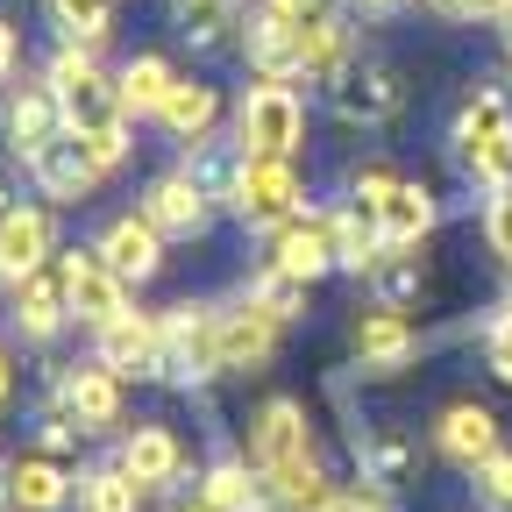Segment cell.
I'll use <instances>...</instances> for the list:
<instances>
[{
  "label": "cell",
  "mask_w": 512,
  "mask_h": 512,
  "mask_svg": "<svg viewBox=\"0 0 512 512\" xmlns=\"http://www.w3.org/2000/svg\"><path fill=\"white\" fill-rule=\"evenodd\" d=\"M43 79H50V93H57L64 128H72V136L93 150V164L114 178V171L128 164V150H136V121H128L121 86H114V72H107V64H100V50L57 43V50L43 57Z\"/></svg>",
  "instance_id": "1"
},
{
  "label": "cell",
  "mask_w": 512,
  "mask_h": 512,
  "mask_svg": "<svg viewBox=\"0 0 512 512\" xmlns=\"http://www.w3.org/2000/svg\"><path fill=\"white\" fill-rule=\"evenodd\" d=\"M349 207L377 221V235L392 242V249H420L441 221V200H434V185L427 178H406L392 164H356L349 171Z\"/></svg>",
  "instance_id": "2"
},
{
  "label": "cell",
  "mask_w": 512,
  "mask_h": 512,
  "mask_svg": "<svg viewBox=\"0 0 512 512\" xmlns=\"http://www.w3.org/2000/svg\"><path fill=\"white\" fill-rule=\"evenodd\" d=\"M448 150H456L463 178L484 185V192H505L512 185V100L498 86H477L456 121H448Z\"/></svg>",
  "instance_id": "3"
},
{
  "label": "cell",
  "mask_w": 512,
  "mask_h": 512,
  "mask_svg": "<svg viewBox=\"0 0 512 512\" xmlns=\"http://www.w3.org/2000/svg\"><path fill=\"white\" fill-rule=\"evenodd\" d=\"M228 143L242 157H299L306 150V100L285 79H249L228 107Z\"/></svg>",
  "instance_id": "4"
},
{
  "label": "cell",
  "mask_w": 512,
  "mask_h": 512,
  "mask_svg": "<svg viewBox=\"0 0 512 512\" xmlns=\"http://www.w3.org/2000/svg\"><path fill=\"white\" fill-rule=\"evenodd\" d=\"M214 377H221V299L164 306V384L207 392Z\"/></svg>",
  "instance_id": "5"
},
{
  "label": "cell",
  "mask_w": 512,
  "mask_h": 512,
  "mask_svg": "<svg viewBox=\"0 0 512 512\" xmlns=\"http://www.w3.org/2000/svg\"><path fill=\"white\" fill-rule=\"evenodd\" d=\"M313 200H306V171H299V157H242V171H235V200H228V214L242 221V228H256V235H271V228H285L292 214H306Z\"/></svg>",
  "instance_id": "6"
},
{
  "label": "cell",
  "mask_w": 512,
  "mask_h": 512,
  "mask_svg": "<svg viewBox=\"0 0 512 512\" xmlns=\"http://www.w3.org/2000/svg\"><path fill=\"white\" fill-rule=\"evenodd\" d=\"M427 349V328L413 306H356L349 320V356H356V377H399L413 356Z\"/></svg>",
  "instance_id": "7"
},
{
  "label": "cell",
  "mask_w": 512,
  "mask_h": 512,
  "mask_svg": "<svg viewBox=\"0 0 512 512\" xmlns=\"http://www.w3.org/2000/svg\"><path fill=\"white\" fill-rule=\"evenodd\" d=\"M50 406L64 420H79L86 441L93 434H114L121 427V406H128V384L100 363V356H79V363H50Z\"/></svg>",
  "instance_id": "8"
},
{
  "label": "cell",
  "mask_w": 512,
  "mask_h": 512,
  "mask_svg": "<svg viewBox=\"0 0 512 512\" xmlns=\"http://www.w3.org/2000/svg\"><path fill=\"white\" fill-rule=\"evenodd\" d=\"M328 107H335V121H349V128H384V121L406 107L399 64H392V57H377V50H356V64L328 86Z\"/></svg>",
  "instance_id": "9"
},
{
  "label": "cell",
  "mask_w": 512,
  "mask_h": 512,
  "mask_svg": "<svg viewBox=\"0 0 512 512\" xmlns=\"http://www.w3.org/2000/svg\"><path fill=\"white\" fill-rule=\"evenodd\" d=\"M22 171H29V185H36V200H43V207H57V214L86 207L93 192L107 185V171L93 164V150H86V143L72 136V128H64L57 143H43V150H36V157H29Z\"/></svg>",
  "instance_id": "10"
},
{
  "label": "cell",
  "mask_w": 512,
  "mask_h": 512,
  "mask_svg": "<svg viewBox=\"0 0 512 512\" xmlns=\"http://www.w3.org/2000/svg\"><path fill=\"white\" fill-rule=\"evenodd\" d=\"M157 228H164V242H200L207 228H214V214H221V200L192 178L185 164H164L150 185H143V200H136Z\"/></svg>",
  "instance_id": "11"
},
{
  "label": "cell",
  "mask_w": 512,
  "mask_h": 512,
  "mask_svg": "<svg viewBox=\"0 0 512 512\" xmlns=\"http://www.w3.org/2000/svg\"><path fill=\"white\" fill-rule=\"evenodd\" d=\"M8 320H15V335L36 342V349H50L64 328H72V278H64V256H50L43 271L8 285Z\"/></svg>",
  "instance_id": "12"
},
{
  "label": "cell",
  "mask_w": 512,
  "mask_h": 512,
  "mask_svg": "<svg viewBox=\"0 0 512 512\" xmlns=\"http://www.w3.org/2000/svg\"><path fill=\"white\" fill-rule=\"evenodd\" d=\"M264 271H285V278H306V285L328 278L335 271V207H306L285 228H271L264 235Z\"/></svg>",
  "instance_id": "13"
},
{
  "label": "cell",
  "mask_w": 512,
  "mask_h": 512,
  "mask_svg": "<svg viewBox=\"0 0 512 512\" xmlns=\"http://www.w3.org/2000/svg\"><path fill=\"white\" fill-rule=\"evenodd\" d=\"M93 356H100L121 384H150V377H164V313L128 306L121 320H107V328L93 335Z\"/></svg>",
  "instance_id": "14"
},
{
  "label": "cell",
  "mask_w": 512,
  "mask_h": 512,
  "mask_svg": "<svg viewBox=\"0 0 512 512\" xmlns=\"http://www.w3.org/2000/svg\"><path fill=\"white\" fill-rule=\"evenodd\" d=\"M64 278H72V328H86V335H100L107 320H121L128 306H136V285H128L93 242L64 249Z\"/></svg>",
  "instance_id": "15"
},
{
  "label": "cell",
  "mask_w": 512,
  "mask_h": 512,
  "mask_svg": "<svg viewBox=\"0 0 512 512\" xmlns=\"http://www.w3.org/2000/svg\"><path fill=\"white\" fill-rule=\"evenodd\" d=\"M285 349V320H271L249 292L221 299V377H256Z\"/></svg>",
  "instance_id": "16"
},
{
  "label": "cell",
  "mask_w": 512,
  "mask_h": 512,
  "mask_svg": "<svg viewBox=\"0 0 512 512\" xmlns=\"http://www.w3.org/2000/svg\"><path fill=\"white\" fill-rule=\"evenodd\" d=\"M306 448H320V441H313L306 399H292V392H271L264 406L249 413V427H242V456H249L256 470H278V463L306 456Z\"/></svg>",
  "instance_id": "17"
},
{
  "label": "cell",
  "mask_w": 512,
  "mask_h": 512,
  "mask_svg": "<svg viewBox=\"0 0 512 512\" xmlns=\"http://www.w3.org/2000/svg\"><path fill=\"white\" fill-rule=\"evenodd\" d=\"M50 256H64V242H57V207L15 200L8 214H0V292H8L15 278H29V271H43Z\"/></svg>",
  "instance_id": "18"
},
{
  "label": "cell",
  "mask_w": 512,
  "mask_h": 512,
  "mask_svg": "<svg viewBox=\"0 0 512 512\" xmlns=\"http://www.w3.org/2000/svg\"><path fill=\"white\" fill-rule=\"evenodd\" d=\"M64 136V114H57V93H50V79L36 72V79H15L8 86V100H0V143H8V157L15 164H29L43 143H57Z\"/></svg>",
  "instance_id": "19"
},
{
  "label": "cell",
  "mask_w": 512,
  "mask_h": 512,
  "mask_svg": "<svg viewBox=\"0 0 512 512\" xmlns=\"http://www.w3.org/2000/svg\"><path fill=\"white\" fill-rule=\"evenodd\" d=\"M505 448V434H498V413L491 406H477V399H456V406H441V420H434V456L448 463V470H484L491 456Z\"/></svg>",
  "instance_id": "20"
},
{
  "label": "cell",
  "mask_w": 512,
  "mask_h": 512,
  "mask_svg": "<svg viewBox=\"0 0 512 512\" xmlns=\"http://www.w3.org/2000/svg\"><path fill=\"white\" fill-rule=\"evenodd\" d=\"M114 463L136 477V484L150 491V505H157V498L185 477V441H178L164 420H143V427H128V434L114 441Z\"/></svg>",
  "instance_id": "21"
},
{
  "label": "cell",
  "mask_w": 512,
  "mask_h": 512,
  "mask_svg": "<svg viewBox=\"0 0 512 512\" xmlns=\"http://www.w3.org/2000/svg\"><path fill=\"white\" fill-rule=\"evenodd\" d=\"M93 249H100L107 264H114V271H121L128 285L143 292V285H150V278L164 271V249H171V242H164V228H157V221H150V214L136 207V214H114V221H107V228L93 235Z\"/></svg>",
  "instance_id": "22"
},
{
  "label": "cell",
  "mask_w": 512,
  "mask_h": 512,
  "mask_svg": "<svg viewBox=\"0 0 512 512\" xmlns=\"http://www.w3.org/2000/svg\"><path fill=\"white\" fill-rule=\"evenodd\" d=\"M79 491V470L43 456V448H22L8 456V512H64Z\"/></svg>",
  "instance_id": "23"
},
{
  "label": "cell",
  "mask_w": 512,
  "mask_h": 512,
  "mask_svg": "<svg viewBox=\"0 0 512 512\" xmlns=\"http://www.w3.org/2000/svg\"><path fill=\"white\" fill-rule=\"evenodd\" d=\"M356 50H363V36L349 29L342 8H335V15H320V22H306V29H299V79L328 93V86L349 72V64H356Z\"/></svg>",
  "instance_id": "24"
},
{
  "label": "cell",
  "mask_w": 512,
  "mask_h": 512,
  "mask_svg": "<svg viewBox=\"0 0 512 512\" xmlns=\"http://www.w3.org/2000/svg\"><path fill=\"white\" fill-rule=\"evenodd\" d=\"M221 121H228V100H221V86L214 79H178L171 86V100H164V114H157V128L185 150V143H207V136H221Z\"/></svg>",
  "instance_id": "25"
},
{
  "label": "cell",
  "mask_w": 512,
  "mask_h": 512,
  "mask_svg": "<svg viewBox=\"0 0 512 512\" xmlns=\"http://www.w3.org/2000/svg\"><path fill=\"white\" fill-rule=\"evenodd\" d=\"M178 79H185V72H178V64H171L164 50H136V57H121V64H114V86H121L128 121H157Z\"/></svg>",
  "instance_id": "26"
},
{
  "label": "cell",
  "mask_w": 512,
  "mask_h": 512,
  "mask_svg": "<svg viewBox=\"0 0 512 512\" xmlns=\"http://www.w3.org/2000/svg\"><path fill=\"white\" fill-rule=\"evenodd\" d=\"M200 498L214 512H271V484H264V470H256L242 448H228V456H214L200 470Z\"/></svg>",
  "instance_id": "27"
},
{
  "label": "cell",
  "mask_w": 512,
  "mask_h": 512,
  "mask_svg": "<svg viewBox=\"0 0 512 512\" xmlns=\"http://www.w3.org/2000/svg\"><path fill=\"white\" fill-rule=\"evenodd\" d=\"M264 484H271V512H320V505L342 491L320 448H306V456H292V463L264 470Z\"/></svg>",
  "instance_id": "28"
},
{
  "label": "cell",
  "mask_w": 512,
  "mask_h": 512,
  "mask_svg": "<svg viewBox=\"0 0 512 512\" xmlns=\"http://www.w3.org/2000/svg\"><path fill=\"white\" fill-rule=\"evenodd\" d=\"M413 470H420V441L406 427H363L356 434V477L399 491V484H413Z\"/></svg>",
  "instance_id": "29"
},
{
  "label": "cell",
  "mask_w": 512,
  "mask_h": 512,
  "mask_svg": "<svg viewBox=\"0 0 512 512\" xmlns=\"http://www.w3.org/2000/svg\"><path fill=\"white\" fill-rule=\"evenodd\" d=\"M178 8V36L192 43V50H228V43H242V8L249 0H171Z\"/></svg>",
  "instance_id": "30"
},
{
  "label": "cell",
  "mask_w": 512,
  "mask_h": 512,
  "mask_svg": "<svg viewBox=\"0 0 512 512\" xmlns=\"http://www.w3.org/2000/svg\"><path fill=\"white\" fill-rule=\"evenodd\" d=\"M72 505L79 512H150V491L128 477L114 456L107 463H93V470H79V491H72Z\"/></svg>",
  "instance_id": "31"
},
{
  "label": "cell",
  "mask_w": 512,
  "mask_h": 512,
  "mask_svg": "<svg viewBox=\"0 0 512 512\" xmlns=\"http://www.w3.org/2000/svg\"><path fill=\"white\" fill-rule=\"evenodd\" d=\"M384 256H392V242L377 235V221H370V214H356V207H335V271L370 278Z\"/></svg>",
  "instance_id": "32"
},
{
  "label": "cell",
  "mask_w": 512,
  "mask_h": 512,
  "mask_svg": "<svg viewBox=\"0 0 512 512\" xmlns=\"http://www.w3.org/2000/svg\"><path fill=\"white\" fill-rule=\"evenodd\" d=\"M114 8H121V0H43L57 43H79V50H100L114 36Z\"/></svg>",
  "instance_id": "33"
},
{
  "label": "cell",
  "mask_w": 512,
  "mask_h": 512,
  "mask_svg": "<svg viewBox=\"0 0 512 512\" xmlns=\"http://www.w3.org/2000/svg\"><path fill=\"white\" fill-rule=\"evenodd\" d=\"M242 292L264 306L271 320H285V328H299L306 306H313V285H306V278H285V271H264V264L249 271V285H242Z\"/></svg>",
  "instance_id": "34"
},
{
  "label": "cell",
  "mask_w": 512,
  "mask_h": 512,
  "mask_svg": "<svg viewBox=\"0 0 512 512\" xmlns=\"http://www.w3.org/2000/svg\"><path fill=\"white\" fill-rule=\"evenodd\" d=\"M79 441H86V427L64 420V413L43 399V413H36V448H43V456H57V463H79Z\"/></svg>",
  "instance_id": "35"
},
{
  "label": "cell",
  "mask_w": 512,
  "mask_h": 512,
  "mask_svg": "<svg viewBox=\"0 0 512 512\" xmlns=\"http://www.w3.org/2000/svg\"><path fill=\"white\" fill-rule=\"evenodd\" d=\"M470 491L484 512H512V448H498L484 470H470Z\"/></svg>",
  "instance_id": "36"
},
{
  "label": "cell",
  "mask_w": 512,
  "mask_h": 512,
  "mask_svg": "<svg viewBox=\"0 0 512 512\" xmlns=\"http://www.w3.org/2000/svg\"><path fill=\"white\" fill-rule=\"evenodd\" d=\"M484 242H491V256L512 271V185L505 192H484Z\"/></svg>",
  "instance_id": "37"
},
{
  "label": "cell",
  "mask_w": 512,
  "mask_h": 512,
  "mask_svg": "<svg viewBox=\"0 0 512 512\" xmlns=\"http://www.w3.org/2000/svg\"><path fill=\"white\" fill-rule=\"evenodd\" d=\"M484 370H491L498 384H512V306H498V313L484 320Z\"/></svg>",
  "instance_id": "38"
},
{
  "label": "cell",
  "mask_w": 512,
  "mask_h": 512,
  "mask_svg": "<svg viewBox=\"0 0 512 512\" xmlns=\"http://www.w3.org/2000/svg\"><path fill=\"white\" fill-rule=\"evenodd\" d=\"M427 8H434L441 22H498L505 0H427Z\"/></svg>",
  "instance_id": "39"
},
{
  "label": "cell",
  "mask_w": 512,
  "mask_h": 512,
  "mask_svg": "<svg viewBox=\"0 0 512 512\" xmlns=\"http://www.w3.org/2000/svg\"><path fill=\"white\" fill-rule=\"evenodd\" d=\"M256 8H271L278 22H299V29H306V22H320V15H335L342 0H256Z\"/></svg>",
  "instance_id": "40"
},
{
  "label": "cell",
  "mask_w": 512,
  "mask_h": 512,
  "mask_svg": "<svg viewBox=\"0 0 512 512\" xmlns=\"http://www.w3.org/2000/svg\"><path fill=\"white\" fill-rule=\"evenodd\" d=\"M22 79V29L0 15V86H15Z\"/></svg>",
  "instance_id": "41"
},
{
  "label": "cell",
  "mask_w": 512,
  "mask_h": 512,
  "mask_svg": "<svg viewBox=\"0 0 512 512\" xmlns=\"http://www.w3.org/2000/svg\"><path fill=\"white\" fill-rule=\"evenodd\" d=\"M356 15H370V22H384V15H399V8H413V0H349Z\"/></svg>",
  "instance_id": "42"
},
{
  "label": "cell",
  "mask_w": 512,
  "mask_h": 512,
  "mask_svg": "<svg viewBox=\"0 0 512 512\" xmlns=\"http://www.w3.org/2000/svg\"><path fill=\"white\" fill-rule=\"evenodd\" d=\"M15 399V356H8V342H0V406Z\"/></svg>",
  "instance_id": "43"
},
{
  "label": "cell",
  "mask_w": 512,
  "mask_h": 512,
  "mask_svg": "<svg viewBox=\"0 0 512 512\" xmlns=\"http://www.w3.org/2000/svg\"><path fill=\"white\" fill-rule=\"evenodd\" d=\"M171 512H214V505H207V498H200V491H192V498H178V505H171Z\"/></svg>",
  "instance_id": "44"
},
{
  "label": "cell",
  "mask_w": 512,
  "mask_h": 512,
  "mask_svg": "<svg viewBox=\"0 0 512 512\" xmlns=\"http://www.w3.org/2000/svg\"><path fill=\"white\" fill-rule=\"evenodd\" d=\"M491 29H498V36H505V50H512V0H505V15H498Z\"/></svg>",
  "instance_id": "45"
},
{
  "label": "cell",
  "mask_w": 512,
  "mask_h": 512,
  "mask_svg": "<svg viewBox=\"0 0 512 512\" xmlns=\"http://www.w3.org/2000/svg\"><path fill=\"white\" fill-rule=\"evenodd\" d=\"M8 207H15V192H8V178H0V214H8Z\"/></svg>",
  "instance_id": "46"
},
{
  "label": "cell",
  "mask_w": 512,
  "mask_h": 512,
  "mask_svg": "<svg viewBox=\"0 0 512 512\" xmlns=\"http://www.w3.org/2000/svg\"><path fill=\"white\" fill-rule=\"evenodd\" d=\"M0 512H8V463H0Z\"/></svg>",
  "instance_id": "47"
},
{
  "label": "cell",
  "mask_w": 512,
  "mask_h": 512,
  "mask_svg": "<svg viewBox=\"0 0 512 512\" xmlns=\"http://www.w3.org/2000/svg\"><path fill=\"white\" fill-rule=\"evenodd\" d=\"M505 306H512V278H505Z\"/></svg>",
  "instance_id": "48"
}]
</instances>
